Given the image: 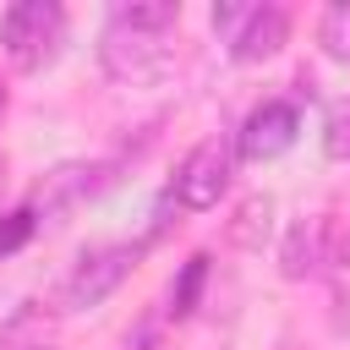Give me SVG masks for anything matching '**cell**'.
Returning <instances> with one entry per match:
<instances>
[{
    "label": "cell",
    "instance_id": "7c38bea8",
    "mask_svg": "<svg viewBox=\"0 0 350 350\" xmlns=\"http://www.w3.org/2000/svg\"><path fill=\"white\" fill-rule=\"evenodd\" d=\"M317 44H323L328 60H345V66H350V0H339V5L323 11V22H317Z\"/></svg>",
    "mask_w": 350,
    "mask_h": 350
},
{
    "label": "cell",
    "instance_id": "6da1fadb",
    "mask_svg": "<svg viewBox=\"0 0 350 350\" xmlns=\"http://www.w3.org/2000/svg\"><path fill=\"white\" fill-rule=\"evenodd\" d=\"M66 44V11L55 0H16L0 11V49L16 71H44Z\"/></svg>",
    "mask_w": 350,
    "mask_h": 350
},
{
    "label": "cell",
    "instance_id": "5bb4252c",
    "mask_svg": "<svg viewBox=\"0 0 350 350\" xmlns=\"http://www.w3.org/2000/svg\"><path fill=\"white\" fill-rule=\"evenodd\" d=\"M202 279H208V257H191V262H186V273H180V284L170 290V301H175L170 312H175V317H186V312L197 306V290H202Z\"/></svg>",
    "mask_w": 350,
    "mask_h": 350
},
{
    "label": "cell",
    "instance_id": "5b68a950",
    "mask_svg": "<svg viewBox=\"0 0 350 350\" xmlns=\"http://www.w3.org/2000/svg\"><path fill=\"white\" fill-rule=\"evenodd\" d=\"M137 257H142V246H131V241L88 246V252L77 257V268L66 273V284H60V306H66V312H88V306L109 301V295L126 284V273L137 268Z\"/></svg>",
    "mask_w": 350,
    "mask_h": 350
},
{
    "label": "cell",
    "instance_id": "2e32d148",
    "mask_svg": "<svg viewBox=\"0 0 350 350\" xmlns=\"http://www.w3.org/2000/svg\"><path fill=\"white\" fill-rule=\"evenodd\" d=\"M0 109H5V93H0Z\"/></svg>",
    "mask_w": 350,
    "mask_h": 350
},
{
    "label": "cell",
    "instance_id": "9c48e42d",
    "mask_svg": "<svg viewBox=\"0 0 350 350\" xmlns=\"http://www.w3.org/2000/svg\"><path fill=\"white\" fill-rule=\"evenodd\" d=\"M268 230H273V197H246L241 208H235V219H230V241L235 246H246V252H257L262 241H268Z\"/></svg>",
    "mask_w": 350,
    "mask_h": 350
},
{
    "label": "cell",
    "instance_id": "ba28073f",
    "mask_svg": "<svg viewBox=\"0 0 350 350\" xmlns=\"http://www.w3.org/2000/svg\"><path fill=\"white\" fill-rule=\"evenodd\" d=\"M317 262H328V224L323 219H301L279 246V273L284 279H306Z\"/></svg>",
    "mask_w": 350,
    "mask_h": 350
},
{
    "label": "cell",
    "instance_id": "4fadbf2b",
    "mask_svg": "<svg viewBox=\"0 0 350 350\" xmlns=\"http://www.w3.org/2000/svg\"><path fill=\"white\" fill-rule=\"evenodd\" d=\"M323 153L334 164H350V98L328 104V120H323Z\"/></svg>",
    "mask_w": 350,
    "mask_h": 350
},
{
    "label": "cell",
    "instance_id": "30bf717a",
    "mask_svg": "<svg viewBox=\"0 0 350 350\" xmlns=\"http://www.w3.org/2000/svg\"><path fill=\"white\" fill-rule=\"evenodd\" d=\"M180 16L175 0H120L109 11V22H126V27H142V33H170Z\"/></svg>",
    "mask_w": 350,
    "mask_h": 350
},
{
    "label": "cell",
    "instance_id": "9a60e30c",
    "mask_svg": "<svg viewBox=\"0 0 350 350\" xmlns=\"http://www.w3.org/2000/svg\"><path fill=\"white\" fill-rule=\"evenodd\" d=\"M33 224H38V213H33V208L5 213V219H0V257H11V252H16V246L33 235Z\"/></svg>",
    "mask_w": 350,
    "mask_h": 350
},
{
    "label": "cell",
    "instance_id": "3957f363",
    "mask_svg": "<svg viewBox=\"0 0 350 350\" xmlns=\"http://www.w3.org/2000/svg\"><path fill=\"white\" fill-rule=\"evenodd\" d=\"M98 66H104L109 82H126V88L159 82L170 71V33H142V27H126V22H104Z\"/></svg>",
    "mask_w": 350,
    "mask_h": 350
},
{
    "label": "cell",
    "instance_id": "8fae6325",
    "mask_svg": "<svg viewBox=\"0 0 350 350\" xmlns=\"http://www.w3.org/2000/svg\"><path fill=\"white\" fill-rule=\"evenodd\" d=\"M0 350H44V312H38V301L16 306V317L0 328Z\"/></svg>",
    "mask_w": 350,
    "mask_h": 350
},
{
    "label": "cell",
    "instance_id": "8992f818",
    "mask_svg": "<svg viewBox=\"0 0 350 350\" xmlns=\"http://www.w3.org/2000/svg\"><path fill=\"white\" fill-rule=\"evenodd\" d=\"M295 137H301V109H295L290 98H262V104L246 115V126H241V137H235V153H241L246 164H268V159L290 153Z\"/></svg>",
    "mask_w": 350,
    "mask_h": 350
},
{
    "label": "cell",
    "instance_id": "7a4b0ae2",
    "mask_svg": "<svg viewBox=\"0 0 350 350\" xmlns=\"http://www.w3.org/2000/svg\"><path fill=\"white\" fill-rule=\"evenodd\" d=\"M213 33L224 38L230 60L257 66V60L279 55V44L290 38V16L279 5H257V0L235 5V0H224V5H213Z\"/></svg>",
    "mask_w": 350,
    "mask_h": 350
},
{
    "label": "cell",
    "instance_id": "277c9868",
    "mask_svg": "<svg viewBox=\"0 0 350 350\" xmlns=\"http://www.w3.org/2000/svg\"><path fill=\"white\" fill-rule=\"evenodd\" d=\"M235 159H241V153H235L230 137H202V142L180 159L170 197H175L186 213H208V208H219V197L230 191V175H235Z\"/></svg>",
    "mask_w": 350,
    "mask_h": 350
},
{
    "label": "cell",
    "instance_id": "52a82bcc",
    "mask_svg": "<svg viewBox=\"0 0 350 350\" xmlns=\"http://www.w3.org/2000/svg\"><path fill=\"white\" fill-rule=\"evenodd\" d=\"M98 170L93 164H55L44 180H38V191H33V213H44V219H55V213H66V208H77L98 180H93Z\"/></svg>",
    "mask_w": 350,
    "mask_h": 350
}]
</instances>
